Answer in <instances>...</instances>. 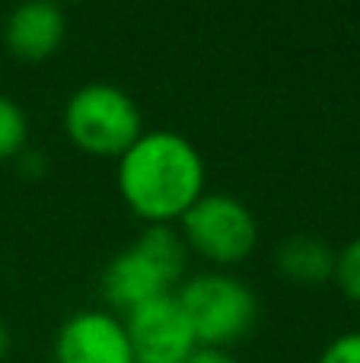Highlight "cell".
Returning <instances> with one entry per match:
<instances>
[{"label":"cell","instance_id":"6da1fadb","mask_svg":"<svg viewBox=\"0 0 360 363\" xmlns=\"http://www.w3.org/2000/svg\"><path fill=\"white\" fill-rule=\"evenodd\" d=\"M115 185L125 207L147 226L179 223L208 191V166L185 134L159 128L144 131L118 157Z\"/></svg>","mask_w":360,"mask_h":363},{"label":"cell","instance_id":"7a4b0ae2","mask_svg":"<svg viewBox=\"0 0 360 363\" xmlns=\"http://www.w3.org/2000/svg\"><path fill=\"white\" fill-rule=\"evenodd\" d=\"M189 268V245L179 226L150 223L128 249H121L102 271V296L112 309L131 313L147 300L176 294Z\"/></svg>","mask_w":360,"mask_h":363},{"label":"cell","instance_id":"3957f363","mask_svg":"<svg viewBox=\"0 0 360 363\" xmlns=\"http://www.w3.org/2000/svg\"><path fill=\"white\" fill-rule=\"evenodd\" d=\"M64 134L80 153L118 160L144 134V118L128 89L115 83H83L64 102Z\"/></svg>","mask_w":360,"mask_h":363},{"label":"cell","instance_id":"277c9868","mask_svg":"<svg viewBox=\"0 0 360 363\" xmlns=\"http://www.w3.org/2000/svg\"><path fill=\"white\" fill-rule=\"evenodd\" d=\"M176 300L195 332L198 347H233L259 322V296L227 271H204L179 284Z\"/></svg>","mask_w":360,"mask_h":363},{"label":"cell","instance_id":"5b68a950","mask_svg":"<svg viewBox=\"0 0 360 363\" xmlns=\"http://www.w3.org/2000/svg\"><path fill=\"white\" fill-rule=\"evenodd\" d=\"M189 252L217 271L242 264L259 245V220L252 207L230 191H204L179 220Z\"/></svg>","mask_w":360,"mask_h":363},{"label":"cell","instance_id":"8992f818","mask_svg":"<svg viewBox=\"0 0 360 363\" xmlns=\"http://www.w3.org/2000/svg\"><path fill=\"white\" fill-rule=\"evenodd\" d=\"M134 363H185L198 347L176 294H163L125 313Z\"/></svg>","mask_w":360,"mask_h":363},{"label":"cell","instance_id":"52a82bcc","mask_svg":"<svg viewBox=\"0 0 360 363\" xmlns=\"http://www.w3.org/2000/svg\"><path fill=\"white\" fill-rule=\"evenodd\" d=\"M51 354L55 363H134L125 322L106 309H83L64 319Z\"/></svg>","mask_w":360,"mask_h":363},{"label":"cell","instance_id":"ba28073f","mask_svg":"<svg viewBox=\"0 0 360 363\" xmlns=\"http://www.w3.org/2000/svg\"><path fill=\"white\" fill-rule=\"evenodd\" d=\"M4 48L16 61L38 64L57 55L67 35V16L64 6L55 0H19L4 16Z\"/></svg>","mask_w":360,"mask_h":363},{"label":"cell","instance_id":"9c48e42d","mask_svg":"<svg viewBox=\"0 0 360 363\" xmlns=\"http://www.w3.org/2000/svg\"><path fill=\"white\" fill-rule=\"evenodd\" d=\"M335 258L338 252L325 242L322 236L297 233L278 242L274 249V268L284 281L300 284V287H319L335 277Z\"/></svg>","mask_w":360,"mask_h":363},{"label":"cell","instance_id":"30bf717a","mask_svg":"<svg viewBox=\"0 0 360 363\" xmlns=\"http://www.w3.org/2000/svg\"><path fill=\"white\" fill-rule=\"evenodd\" d=\"M29 147V115L13 96L0 93V163H13Z\"/></svg>","mask_w":360,"mask_h":363},{"label":"cell","instance_id":"8fae6325","mask_svg":"<svg viewBox=\"0 0 360 363\" xmlns=\"http://www.w3.org/2000/svg\"><path fill=\"white\" fill-rule=\"evenodd\" d=\"M332 281L338 284L344 296L351 303H360V236L351 239L335 258V277Z\"/></svg>","mask_w":360,"mask_h":363},{"label":"cell","instance_id":"7c38bea8","mask_svg":"<svg viewBox=\"0 0 360 363\" xmlns=\"http://www.w3.org/2000/svg\"><path fill=\"white\" fill-rule=\"evenodd\" d=\"M319 363H360V332H344L325 345Z\"/></svg>","mask_w":360,"mask_h":363},{"label":"cell","instance_id":"4fadbf2b","mask_svg":"<svg viewBox=\"0 0 360 363\" xmlns=\"http://www.w3.org/2000/svg\"><path fill=\"white\" fill-rule=\"evenodd\" d=\"M13 163H16V169H19V176L23 179H38L45 172V157L35 150V147H26Z\"/></svg>","mask_w":360,"mask_h":363},{"label":"cell","instance_id":"5bb4252c","mask_svg":"<svg viewBox=\"0 0 360 363\" xmlns=\"http://www.w3.org/2000/svg\"><path fill=\"white\" fill-rule=\"evenodd\" d=\"M185 363H240V360L230 351H223V347H195Z\"/></svg>","mask_w":360,"mask_h":363},{"label":"cell","instance_id":"9a60e30c","mask_svg":"<svg viewBox=\"0 0 360 363\" xmlns=\"http://www.w3.org/2000/svg\"><path fill=\"white\" fill-rule=\"evenodd\" d=\"M13 347V335H10V325H6L4 319H0V363L6 360V354H10Z\"/></svg>","mask_w":360,"mask_h":363},{"label":"cell","instance_id":"2e32d148","mask_svg":"<svg viewBox=\"0 0 360 363\" xmlns=\"http://www.w3.org/2000/svg\"><path fill=\"white\" fill-rule=\"evenodd\" d=\"M55 4H61V6H64V4H77V0H55Z\"/></svg>","mask_w":360,"mask_h":363}]
</instances>
